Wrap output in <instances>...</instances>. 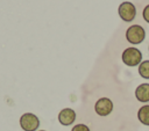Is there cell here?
I'll return each instance as SVG.
<instances>
[{
  "label": "cell",
  "mask_w": 149,
  "mask_h": 131,
  "mask_svg": "<svg viewBox=\"0 0 149 131\" xmlns=\"http://www.w3.org/2000/svg\"><path fill=\"white\" fill-rule=\"evenodd\" d=\"M121 58H122L123 64H126L127 66H130V67L137 66L142 63V52L139 49L130 46L123 50Z\"/></svg>",
  "instance_id": "cell-1"
},
{
  "label": "cell",
  "mask_w": 149,
  "mask_h": 131,
  "mask_svg": "<svg viewBox=\"0 0 149 131\" xmlns=\"http://www.w3.org/2000/svg\"><path fill=\"white\" fill-rule=\"evenodd\" d=\"M146 38V31L139 24H133L126 30V39L130 44H140Z\"/></svg>",
  "instance_id": "cell-2"
},
{
  "label": "cell",
  "mask_w": 149,
  "mask_h": 131,
  "mask_svg": "<svg viewBox=\"0 0 149 131\" xmlns=\"http://www.w3.org/2000/svg\"><path fill=\"white\" fill-rule=\"evenodd\" d=\"M20 126L23 131H37L40 126V119L35 114L26 112L20 117Z\"/></svg>",
  "instance_id": "cell-3"
},
{
  "label": "cell",
  "mask_w": 149,
  "mask_h": 131,
  "mask_svg": "<svg viewBox=\"0 0 149 131\" xmlns=\"http://www.w3.org/2000/svg\"><path fill=\"white\" fill-rule=\"evenodd\" d=\"M119 15L120 17L126 21V22H130L135 19L136 16V8L134 6V3L129 2V1H123L120 6H119Z\"/></svg>",
  "instance_id": "cell-4"
},
{
  "label": "cell",
  "mask_w": 149,
  "mask_h": 131,
  "mask_svg": "<svg viewBox=\"0 0 149 131\" xmlns=\"http://www.w3.org/2000/svg\"><path fill=\"white\" fill-rule=\"evenodd\" d=\"M94 111L99 116H108L113 111V102L108 97H100L94 104Z\"/></svg>",
  "instance_id": "cell-5"
},
{
  "label": "cell",
  "mask_w": 149,
  "mask_h": 131,
  "mask_svg": "<svg viewBox=\"0 0 149 131\" xmlns=\"http://www.w3.org/2000/svg\"><path fill=\"white\" fill-rule=\"evenodd\" d=\"M76 121V111L71 108H64L58 112V122L64 125H71Z\"/></svg>",
  "instance_id": "cell-6"
},
{
  "label": "cell",
  "mask_w": 149,
  "mask_h": 131,
  "mask_svg": "<svg viewBox=\"0 0 149 131\" xmlns=\"http://www.w3.org/2000/svg\"><path fill=\"white\" fill-rule=\"evenodd\" d=\"M135 97L139 102H149V83H141L135 89Z\"/></svg>",
  "instance_id": "cell-7"
},
{
  "label": "cell",
  "mask_w": 149,
  "mask_h": 131,
  "mask_svg": "<svg viewBox=\"0 0 149 131\" xmlns=\"http://www.w3.org/2000/svg\"><path fill=\"white\" fill-rule=\"evenodd\" d=\"M137 118H139L140 123L149 126V104H144L139 109Z\"/></svg>",
  "instance_id": "cell-8"
},
{
  "label": "cell",
  "mask_w": 149,
  "mask_h": 131,
  "mask_svg": "<svg viewBox=\"0 0 149 131\" xmlns=\"http://www.w3.org/2000/svg\"><path fill=\"white\" fill-rule=\"evenodd\" d=\"M139 74L144 79H149V60H144L139 65Z\"/></svg>",
  "instance_id": "cell-9"
},
{
  "label": "cell",
  "mask_w": 149,
  "mask_h": 131,
  "mask_svg": "<svg viewBox=\"0 0 149 131\" xmlns=\"http://www.w3.org/2000/svg\"><path fill=\"white\" fill-rule=\"evenodd\" d=\"M71 131H91V130L86 124H76L71 129Z\"/></svg>",
  "instance_id": "cell-10"
},
{
  "label": "cell",
  "mask_w": 149,
  "mask_h": 131,
  "mask_svg": "<svg viewBox=\"0 0 149 131\" xmlns=\"http://www.w3.org/2000/svg\"><path fill=\"white\" fill-rule=\"evenodd\" d=\"M142 16H143L144 21L149 23V5H147V6L143 8V12H142Z\"/></svg>",
  "instance_id": "cell-11"
},
{
  "label": "cell",
  "mask_w": 149,
  "mask_h": 131,
  "mask_svg": "<svg viewBox=\"0 0 149 131\" xmlns=\"http://www.w3.org/2000/svg\"><path fill=\"white\" fill-rule=\"evenodd\" d=\"M37 131H47V130H37Z\"/></svg>",
  "instance_id": "cell-12"
},
{
  "label": "cell",
  "mask_w": 149,
  "mask_h": 131,
  "mask_svg": "<svg viewBox=\"0 0 149 131\" xmlns=\"http://www.w3.org/2000/svg\"><path fill=\"white\" fill-rule=\"evenodd\" d=\"M148 49H149V48H148Z\"/></svg>",
  "instance_id": "cell-13"
}]
</instances>
